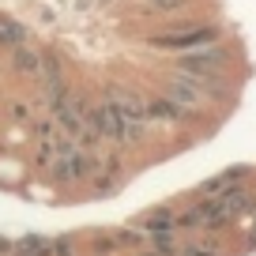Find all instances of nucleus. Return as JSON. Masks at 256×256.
I'll use <instances>...</instances> for the list:
<instances>
[{"mask_svg":"<svg viewBox=\"0 0 256 256\" xmlns=\"http://www.w3.org/2000/svg\"><path fill=\"white\" fill-rule=\"evenodd\" d=\"M12 117H16V120H26V117H30V110H26L23 102H16V106H12Z\"/></svg>","mask_w":256,"mask_h":256,"instance_id":"obj_13","label":"nucleus"},{"mask_svg":"<svg viewBox=\"0 0 256 256\" xmlns=\"http://www.w3.org/2000/svg\"><path fill=\"white\" fill-rule=\"evenodd\" d=\"M12 64H16V72L26 76V80H38V76H42V53L30 49V46H19L16 56H12Z\"/></svg>","mask_w":256,"mask_h":256,"instance_id":"obj_8","label":"nucleus"},{"mask_svg":"<svg viewBox=\"0 0 256 256\" xmlns=\"http://www.w3.org/2000/svg\"><path fill=\"white\" fill-rule=\"evenodd\" d=\"M144 113H147V120H162V124H181L184 117H192V113H184L174 98H158V94L144 98Z\"/></svg>","mask_w":256,"mask_h":256,"instance_id":"obj_6","label":"nucleus"},{"mask_svg":"<svg viewBox=\"0 0 256 256\" xmlns=\"http://www.w3.org/2000/svg\"><path fill=\"white\" fill-rule=\"evenodd\" d=\"M8 256H53V241H46V238L12 241V252H8Z\"/></svg>","mask_w":256,"mask_h":256,"instance_id":"obj_10","label":"nucleus"},{"mask_svg":"<svg viewBox=\"0 0 256 256\" xmlns=\"http://www.w3.org/2000/svg\"><path fill=\"white\" fill-rule=\"evenodd\" d=\"M110 106L117 110L120 124H124V144L136 147L147 136V113H144V98L128 94V90H110Z\"/></svg>","mask_w":256,"mask_h":256,"instance_id":"obj_3","label":"nucleus"},{"mask_svg":"<svg viewBox=\"0 0 256 256\" xmlns=\"http://www.w3.org/2000/svg\"><path fill=\"white\" fill-rule=\"evenodd\" d=\"M166 98H174L184 113H192V117H196V113H204L211 102H215V83L192 80V76L174 72V76H170V83H166Z\"/></svg>","mask_w":256,"mask_h":256,"instance_id":"obj_2","label":"nucleus"},{"mask_svg":"<svg viewBox=\"0 0 256 256\" xmlns=\"http://www.w3.org/2000/svg\"><path fill=\"white\" fill-rule=\"evenodd\" d=\"M140 230L151 238V234H170V230H177V211H170V208H158V211H151V215L144 218V226Z\"/></svg>","mask_w":256,"mask_h":256,"instance_id":"obj_9","label":"nucleus"},{"mask_svg":"<svg viewBox=\"0 0 256 256\" xmlns=\"http://www.w3.org/2000/svg\"><path fill=\"white\" fill-rule=\"evenodd\" d=\"M12 252V241H4V238H0V256H8Z\"/></svg>","mask_w":256,"mask_h":256,"instance_id":"obj_15","label":"nucleus"},{"mask_svg":"<svg viewBox=\"0 0 256 256\" xmlns=\"http://www.w3.org/2000/svg\"><path fill=\"white\" fill-rule=\"evenodd\" d=\"M94 170H98V158H90L83 147H68V151H60L53 162H49V174H53V181H56V184L87 181Z\"/></svg>","mask_w":256,"mask_h":256,"instance_id":"obj_4","label":"nucleus"},{"mask_svg":"<svg viewBox=\"0 0 256 256\" xmlns=\"http://www.w3.org/2000/svg\"><path fill=\"white\" fill-rule=\"evenodd\" d=\"M248 177V166L245 162H238V166H230V170H222V174H215L211 181H204V196H218V192H230V188H238L241 181Z\"/></svg>","mask_w":256,"mask_h":256,"instance_id":"obj_7","label":"nucleus"},{"mask_svg":"<svg viewBox=\"0 0 256 256\" xmlns=\"http://www.w3.org/2000/svg\"><path fill=\"white\" fill-rule=\"evenodd\" d=\"M230 49H222V46H200V49H188V53H181L177 56V68L174 72H181V76H192V80H208V83H215L218 76L230 68Z\"/></svg>","mask_w":256,"mask_h":256,"instance_id":"obj_1","label":"nucleus"},{"mask_svg":"<svg viewBox=\"0 0 256 256\" xmlns=\"http://www.w3.org/2000/svg\"><path fill=\"white\" fill-rule=\"evenodd\" d=\"M0 46H8V49L26 46V26H19L16 19H0Z\"/></svg>","mask_w":256,"mask_h":256,"instance_id":"obj_11","label":"nucleus"},{"mask_svg":"<svg viewBox=\"0 0 256 256\" xmlns=\"http://www.w3.org/2000/svg\"><path fill=\"white\" fill-rule=\"evenodd\" d=\"M184 0H151V12H158V16H166V12H174V8H181Z\"/></svg>","mask_w":256,"mask_h":256,"instance_id":"obj_12","label":"nucleus"},{"mask_svg":"<svg viewBox=\"0 0 256 256\" xmlns=\"http://www.w3.org/2000/svg\"><path fill=\"white\" fill-rule=\"evenodd\" d=\"M218 38L215 26H188V30H174V34H158L151 38L154 49L162 53H188V49H200V46H211Z\"/></svg>","mask_w":256,"mask_h":256,"instance_id":"obj_5","label":"nucleus"},{"mask_svg":"<svg viewBox=\"0 0 256 256\" xmlns=\"http://www.w3.org/2000/svg\"><path fill=\"white\" fill-rule=\"evenodd\" d=\"M248 245L256 248V222H248Z\"/></svg>","mask_w":256,"mask_h":256,"instance_id":"obj_14","label":"nucleus"}]
</instances>
